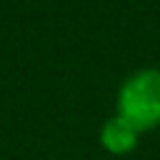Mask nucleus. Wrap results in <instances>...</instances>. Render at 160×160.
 Returning <instances> with one entry per match:
<instances>
[{
	"label": "nucleus",
	"instance_id": "nucleus-1",
	"mask_svg": "<svg viewBox=\"0 0 160 160\" xmlns=\"http://www.w3.org/2000/svg\"><path fill=\"white\" fill-rule=\"evenodd\" d=\"M118 115L132 122L140 132L160 125V72L140 70L130 75L118 95Z\"/></svg>",
	"mask_w": 160,
	"mask_h": 160
},
{
	"label": "nucleus",
	"instance_id": "nucleus-2",
	"mask_svg": "<svg viewBox=\"0 0 160 160\" xmlns=\"http://www.w3.org/2000/svg\"><path fill=\"white\" fill-rule=\"evenodd\" d=\"M138 135H140V130L132 122H128L125 118L115 115L102 125L100 142L105 145V150H110L115 155H122V152H130L138 145Z\"/></svg>",
	"mask_w": 160,
	"mask_h": 160
}]
</instances>
